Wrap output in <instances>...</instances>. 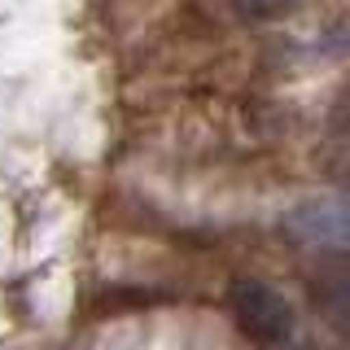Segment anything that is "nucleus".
Here are the masks:
<instances>
[{
    "label": "nucleus",
    "mask_w": 350,
    "mask_h": 350,
    "mask_svg": "<svg viewBox=\"0 0 350 350\" xmlns=\"http://www.w3.org/2000/svg\"><path fill=\"white\" fill-rule=\"evenodd\" d=\"M228 302H232L237 324L245 328L254 342H262V346L293 342V328H298V320H293V306L284 302L271 284L241 276V280H232V289H228Z\"/></svg>",
    "instance_id": "obj_1"
},
{
    "label": "nucleus",
    "mask_w": 350,
    "mask_h": 350,
    "mask_svg": "<svg viewBox=\"0 0 350 350\" xmlns=\"http://www.w3.org/2000/svg\"><path fill=\"white\" fill-rule=\"evenodd\" d=\"M289 228L298 237H306V241H333V245H342V237H346V219H342V211L337 206H302L298 215L289 219Z\"/></svg>",
    "instance_id": "obj_2"
},
{
    "label": "nucleus",
    "mask_w": 350,
    "mask_h": 350,
    "mask_svg": "<svg viewBox=\"0 0 350 350\" xmlns=\"http://www.w3.org/2000/svg\"><path fill=\"white\" fill-rule=\"evenodd\" d=\"M232 5L241 14H250V18H271V14H284L293 0H232Z\"/></svg>",
    "instance_id": "obj_3"
}]
</instances>
